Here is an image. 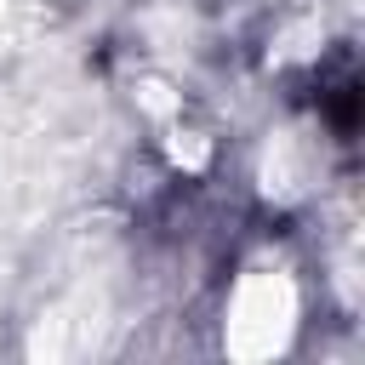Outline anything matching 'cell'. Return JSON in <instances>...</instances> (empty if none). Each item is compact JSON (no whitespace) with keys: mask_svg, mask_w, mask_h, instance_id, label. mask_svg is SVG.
I'll return each mask as SVG.
<instances>
[{"mask_svg":"<svg viewBox=\"0 0 365 365\" xmlns=\"http://www.w3.org/2000/svg\"><path fill=\"white\" fill-rule=\"evenodd\" d=\"M297 325V291L285 274H245L234 302H228V325H222V348L245 365L274 359L291 342Z\"/></svg>","mask_w":365,"mask_h":365,"instance_id":"cell-1","label":"cell"}]
</instances>
